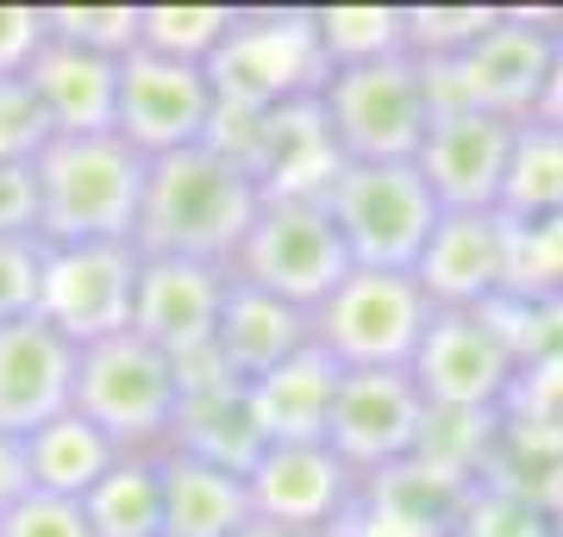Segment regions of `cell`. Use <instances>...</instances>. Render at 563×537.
Returning <instances> with one entry per match:
<instances>
[{"label":"cell","instance_id":"6da1fadb","mask_svg":"<svg viewBox=\"0 0 563 537\" xmlns=\"http://www.w3.org/2000/svg\"><path fill=\"white\" fill-rule=\"evenodd\" d=\"M257 206H263L257 181L244 176L225 150L195 144V150H176V157L151 163L139 238L132 244H139L144 257H188V262L232 269L244 232L257 220Z\"/></svg>","mask_w":563,"mask_h":537},{"label":"cell","instance_id":"7a4b0ae2","mask_svg":"<svg viewBox=\"0 0 563 537\" xmlns=\"http://www.w3.org/2000/svg\"><path fill=\"white\" fill-rule=\"evenodd\" d=\"M32 176H38L44 244H132L139 238L151 157H139L120 132L51 138L32 157Z\"/></svg>","mask_w":563,"mask_h":537},{"label":"cell","instance_id":"3957f363","mask_svg":"<svg viewBox=\"0 0 563 537\" xmlns=\"http://www.w3.org/2000/svg\"><path fill=\"white\" fill-rule=\"evenodd\" d=\"M332 76V63L320 51V25L313 7H269V13H239L232 38L213 51L207 81L220 113H276L288 100H313Z\"/></svg>","mask_w":563,"mask_h":537},{"label":"cell","instance_id":"277c9868","mask_svg":"<svg viewBox=\"0 0 563 537\" xmlns=\"http://www.w3.org/2000/svg\"><path fill=\"white\" fill-rule=\"evenodd\" d=\"M320 113L332 125L344 163H413L432 132V81L420 57H383L357 69H332L320 88Z\"/></svg>","mask_w":563,"mask_h":537},{"label":"cell","instance_id":"5b68a950","mask_svg":"<svg viewBox=\"0 0 563 537\" xmlns=\"http://www.w3.org/2000/svg\"><path fill=\"white\" fill-rule=\"evenodd\" d=\"M325 213L351 250V269H401V276L420 269L432 225L444 220L420 163H344L325 188Z\"/></svg>","mask_w":563,"mask_h":537},{"label":"cell","instance_id":"8992f818","mask_svg":"<svg viewBox=\"0 0 563 537\" xmlns=\"http://www.w3.org/2000/svg\"><path fill=\"white\" fill-rule=\"evenodd\" d=\"M432 413L451 418H501L520 394L526 362L507 338L495 306H439L420 350L407 362Z\"/></svg>","mask_w":563,"mask_h":537},{"label":"cell","instance_id":"52a82bcc","mask_svg":"<svg viewBox=\"0 0 563 537\" xmlns=\"http://www.w3.org/2000/svg\"><path fill=\"white\" fill-rule=\"evenodd\" d=\"M176 406H181L176 362L151 350L139 332H120V338H101L81 350L76 413L95 432H107L120 457H163Z\"/></svg>","mask_w":563,"mask_h":537},{"label":"cell","instance_id":"ba28073f","mask_svg":"<svg viewBox=\"0 0 563 537\" xmlns=\"http://www.w3.org/2000/svg\"><path fill=\"white\" fill-rule=\"evenodd\" d=\"M432 300L401 269H351L332 294L313 306V344L351 369H407L432 325Z\"/></svg>","mask_w":563,"mask_h":537},{"label":"cell","instance_id":"9c48e42d","mask_svg":"<svg viewBox=\"0 0 563 537\" xmlns=\"http://www.w3.org/2000/svg\"><path fill=\"white\" fill-rule=\"evenodd\" d=\"M551 38H558V25L532 20V13H501L470 51H457L451 63H426L432 100L439 107H476V113H495L507 125H526L544 100Z\"/></svg>","mask_w":563,"mask_h":537},{"label":"cell","instance_id":"30bf717a","mask_svg":"<svg viewBox=\"0 0 563 537\" xmlns=\"http://www.w3.org/2000/svg\"><path fill=\"white\" fill-rule=\"evenodd\" d=\"M232 276L313 313L351 276V250H344L325 200H263L239 257H232Z\"/></svg>","mask_w":563,"mask_h":537},{"label":"cell","instance_id":"8fae6325","mask_svg":"<svg viewBox=\"0 0 563 537\" xmlns=\"http://www.w3.org/2000/svg\"><path fill=\"white\" fill-rule=\"evenodd\" d=\"M426 432H432V406L407 369H351L332 400L325 444L357 481H383L420 462Z\"/></svg>","mask_w":563,"mask_h":537},{"label":"cell","instance_id":"7c38bea8","mask_svg":"<svg viewBox=\"0 0 563 537\" xmlns=\"http://www.w3.org/2000/svg\"><path fill=\"white\" fill-rule=\"evenodd\" d=\"M213 120H220V100H213V81H207L201 63H176L157 57V51H132L120 57V113H113V132H120L139 157H176V150H195V144L213 138Z\"/></svg>","mask_w":563,"mask_h":537},{"label":"cell","instance_id":"4fadbf2b","mask_svg":"<svg viewBox=\"0 0 563 537\" xmlns=\"http://www.w3.org/2000/svg\"><path fill=\"white\" fill-rule=\"evenodd\" d=\"M139 269H144L139 244H51L38 318L57 325L76 350L120 338V332H132Z\"/></svg>","mask_w":563,"mask_h":537},{"label":"cell","instance_id":"5bb4252c","mask_svg":"<svg viewBox=\"0 0 563 537\" xmlns=\"http://www.w3.org/2000/svg\"><path fill=\"white\" fill-rule=\"evenodd\" d=\"M244 481L251 513L288 537H332L363 494V481L332 457V444H269Z\"/></svg>","mask_w":563,"mask_h":537},{"label":"cell","instance_id":"9a60e30c","mask_svg":"<svg viewBox=\"0 0 563 537\" xmlns=\"http://www.w3.org/2000/svg\"><path fill=\"white\" fill-rule=\"evenodd\" d=\"M514 132L520 125L476 113V107H439L432 132L420 144V176L444 213H501V181L514 157Z\"/></svg>","mask_w":563,"mask_h":537},{"label":"cell","instance_id":"2e32d148","mask_svg":"<svg viewBox=\"0 0 563 537\" xmlns=\"http://www.w3.org/2000/svg\"><path fill=\"white\" fill-rule=\"evenodd\" d=\"M176 381H181V406H176V425H169L163 450H181L195 462L251 476L263 462V450H269V438L257 425V406H251V388L225 376L213 350L176 362Z\"/></svg>","mask_w":563,"mask_h":537},{"label":"cell","instance_id":"e0dca14e","mask_svg":"<svg viewBox=\"0 0 563 537\" xmlns=\"http://www.w3.org/2000/svg\"><path fill=\"white\" fill-rule=\"evenodd\" d=\"M225 288H232V269H220V262L144 257L139 300H132V332L151 350H163L169 362L207 357L213 332H220V313H225Z\"/></svg>","mask_w":563,"mask_h":537},{"label":"cell","instance_id":"ac0fdd59","mask_svg":"<svg viewBox=\"0 0 563 537\" xmlns=\"http://www.w3.org/2000/svg\"><path fill=\"white\" fill-rule=\"evenodd\" d=\"M76 369L81 350L44 318L0 325V432L32 438L51 418L76 413Z\"/></svg>","mask_w":563,"mask_h":537},{"label":"cell","instance_id":"d6986e66","mask_svg":"<svg viewBox=\"0 0 563 537\" xmlns=\"http://www.w3.org/2000/svg\"><path fill=\"white\" fill-rule=\"evenodd\" d=\"M413 281L432 306H495L514 281V225L501 213H444Z\"/></svg>","mask_w":563,"mask_h":537},{"label":"cell","instance_id":"ffe728a7","mask_svg":"<svg viewBox=\"0 0 563 537\" xmlns=\"http://www.w3.org/2000/svg\"><path fill=\"white\" fill-rule=\"evenodd\" d=\"M32 94H38L44 120L57 138H101L113 132V113H120V57H101V51H81L69 38H44V51L25 69Z\"/></svg>","mask_w":563,"mask_h":537},{"label":"cell","instance_id":"44dd1931","mask_svg":"<svg viewBox=\"0 0 563 537\" xmlns=\"http://www.w3.org/2000/svg\"><path fill=\"white\" fill-rule=\"evenodd\" d=\"M307 344H313V313L307 306H288L282 294H263V288L232 276L220 332H213V357H220L225 376L251 388L288 357H301Z\"/></svg>","mask_w":563,"mask_h":537},{"label":"cell","instance_id":"7402d4cb","mask_svg":"<svg viewBox=\"0 0 563 537\" xmlns=\"http://www.w3.org/2000/svg\"><path fill=\"white\" fill-rule=\"evenodd\" d=\"M344 369L325 357L320 344H307L301 357H288L263 381H251V406L269 444H325L332 432V400H339Z\"/></svg>","mask_w":563,"mask_h":537},{"label":"cell","instance_id":"603a6c76","mask_svg":"<svg viewBox=\"0 0 563 537\" xmlns=\"http://www.w3.org/2000/svg\"><path fill=\"white\" fill-rule=\"evenodd\" d=\"M163 537H239L251 525V481L181 450H163Z\"/></svg>","mask_w":563,"mask_h":537},{"label":"cell","instance_id":"cb8c5ba5","mask_svg":"<svg viewBox=\"0 0 563 537\" xmlns=\"http://www.w3.org/2000/svg\"><path fill=\"white\" fill-rule=\"evenodd\" d=\"M120 462L113 438L95 432L81 413L51 418L44 432L25 438V469H32V494H57V500H88L95 481Z\"/></svg>","mask_w":563,"mask_h":537},{"label":"cell","instance_id":"d4e9b609","mask_svg":"<svg viewBox=\"0 0 563 537\" xmlns=\"http://www.w3.org/2000/svg\"><path fill=\"white\" fill-rule=\"evenodd\" d=\"M501 220L507 225H544L563 220V132L526 120L514 132V157L501 181Z\"/></svg>","mask_w":563,"mask_h":537},{"label":"cell","instance_id":"484cf974","mask_svg":"<svg viewBox=\"0 0 563 537\" xmlns=\"http://www.w3.org/2000/svg\"><path fill=\"white\" fill-rule=\"evenodd\" d=\"M95 537H163V469L157 457H120L81 500Z\"/></svg>","mask_w":563,"mask_h":537},{"label":"cell","instance_id":"4316f807","mask_svg":"<svg viewBox=\"0 0 563 537\" xmlns=\"http://www.w3.org/2000/svg\"><path fill=\"white\" fill-rule=\"evenodd\" d=\"M313 25H320V51L332 69H357V63H383L407 51V7L339 0V7H313Z\"/></svg>","mask_w":563,"mask_h":537},{"label":"cell","instance_id":"83f0119b","mask_svg":"<svg viewBox=\"0 0 563 537\" xmlns=\"http://www.w3.org/2000/svg\"><path fill=\"white\" fill-rule=\"evenodd\" d=\"M444 537H563V513L507 481H470L444 518Z\"/></svg>","mask_w":563,"mask_h":537},{"label":"cell","instance_id":"f1b7e54d","mask_svg":"<svg viewBox=\"0 0 563 537\" xmlns=\"http://www.w3.org/2000/svg\"><path fill=\"white\" fill-rule=\"evenodd\" d=\"M239 25V7H139V44L176 63H213Z\"/></svg>","mask_w":563,"mask_h":537},{"label":"cell","instance_id":"f546056e","mask_svg":"<svg viewBox=\"0 0 563 537\" xmlns=\"http://www.w3.org/2000/svg\"><path fill=\"white\" fill-rule=\"evenodd\" d=\"M501 20V7H407V57L451 63Z\"/></svg>","mask_w":563,"mask_h":537},{"label":"cell","instance_id":"4dcf8cb0","mask_svg":"<svg viewBox=\"0 0 563 537\" xmlns=\"http://www.w3.org/2000/svg\"><path fill=\"white\" fill-rule=\"evenodd\" d=\"M501 300H563V220L514 225V281Z\"/></svg>","mask_w":563,"mask_h":537},{"label":"cell","instance_id":"1f68e13d","mask_svg":"<svg viewBox=\"0 0 563 537\" xmlns=\"http://www.w3.org/2000/svg\"><path fill=\"white\" fill-rule=\"evenodd\" d=\"M44 32L81 44V51H101V57H132L139 7H44Z\"/></svg>","mask_w":563,"mask_h":537},{"label":"cell","instance_id":"d6a6232c","mask_svg":"<svg viewBox=\"0 0 563 537\" xmlns=\"http://www.w3.org/2000/svg\"><path fill=\"white\" fill-rule=\"evenodd\" d=\"M44 257H51V244L44 238H0V325L38 318Z\"/></svg>","mask_w":563,"mask_h":537},{"label":"cell","instance_id":"836d02e7","mask_svg":"<svg viewBox=\"0 0 563 537\" xmlns=\"http://www.w3.org/2000/svg\"><path fill=\"white\" fill-rule=\"evenodd\" d=\"M57 138L51 120H44L38 94H32V81H0V163H32L44 144Z\"/></svg>","mask_w":563,"mask_h":537},{"label":"cell","instance_id":"e575fe53","mask_svg":"<svg viewBox=\"0 0 563 537\" xmlns=\"http://www.w3.org/2000/svg\"><path fill=\"white\" fill-rule=\"evenodd\" d=\"M0 537H95L81 500H57V494H25L13 513L0 518Z\"/></svg>","mask_w":563,"mask_h":537},{"label":"cell","instance_id":"d590c367","mask_svg":"<svg viewBox=\"0 0 563 537\" xmlns=\"http://www.w3.org/2000/svg\"><path fill=\"white\" fill-rule=\"evenodd\" d=\"M44 7H13L0 0V81H20L32 69V57L44 51Z\"/></svg>","mask_w":563,"mask_h":537},{"label":"cell","instance_id":"8d00e7d4","mask_svg":"<svg viewBox=\"0 0 563 537\" xmlns=\"http://www.w3.org/2000/svg\"><path fill=\"white\" fill-rule=\"evenodd\" d=\"M0 238H38V176H32V163H0Z\"/></svg>","mask_w":563,"mask_h":537},{"label":"cell","instance_id":"74e56055","mask_svg":"<svg viewBox=\"0 0 563 537\" xmlns=\"http://www.w3.org/2000/svg\"><path fill=\"white\" fill-rule=\"evenodd\" d=\"M32 494V469H25V444L0 432V518Z\"/></svg>","mask_w":563,"mask_h":537},{"label":"cell","instance_id":"f35d334b","mask_svg":"<svg viewBox=\"0 0 563 537\" xmlns=\"http://www.w3.org/2000/svg\"><path fill=\"white\" fill-rule=\"evenodd\" d=\"M532 120L551 125V132H563V25H558V38H551V76H544V100H539Z\"/></svg>","mask_w":563,"mask_h":537},{"label":"cell","instance_id":"ab89813d","mask_svg":"<svg viewBox=\"0 0 563 537\" xmlns=\"http://www.w3.org/2000/svg\"><path fill=\"white\" fill-rule=\"evenodd\" d=\"M239 537H288V532H276V525H263V518H251V525H244Z\"/></svg>","mask_w":563,"mask_h":537}]
</instances>
